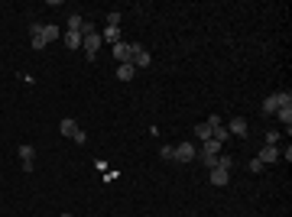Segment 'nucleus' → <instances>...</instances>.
<instances>
[{
    "label": "nucleus",
    "mask_w": 292,
    "mask_h": 217,
    "mask_svg": "<svg viewBox=\"0 0 292 217\" xmlns=\"http://www.w3.org/2000/svg\"><path fill=\"white\" fill-rule=\"evenodd\" d=\"M101 32H85V42H81V49H85V55H88V62H95V55H97V49H101Z\"/></svg>",
    "instance_id": "3"
},
{
    "label": "nucleus",
    "mask_w": 292,
    "mask_h": 217,
    "mask_svg": "<svg viewBox=\"0 0 292 217\" xmlns=\"http://www.w3.org/2000/svg\"><path fill=\"white\" fill-rule=\"evenodd\" d=\"M81 126L75 124V120H62V124H59V133H62V136H71V140H75V133H78Z\"/></svg>",
    "instance_id": "9"
},
{
    "label": "nucleus",
    "mask_w": 292,
    "mask_h": 217,
    "mask_svg": "<svg viewBox=\"0 0 292 217\" xmlns=\"http://www.w3.org/2000/svg\"><path fill=\"white\" fill-rule=\"evenodd\" d=\"M195 159V146L192 143H179L175 146V162H192Z\"/></svg>",
    "instance_id": "5"
},
{
    "label": "nucleus",
    "mask_w": 292,
    "mask_h": 217,
    "mask_svg": "<svg viewBox=\"0 0 292 217\" xmlns=\"http://www.w3.org/2000/svg\"><path fill=\"white\" fill-rule=\"evenodd\" d=\"M279 159V146H263L260 155H257V162H263V169H266L269 162H276Z\"/></svg>",
    "instance_id": "6"
},
{
    "label": "nucleus",
    "mask_w": 292,
    "mask_h": 217,
    "mask_svg": "<svg viewBox=\"0 0 292 217\" xmlns=\"http://www.w3.org/2000/svg\"><path fill=\"white\" fill-rule=\"evenodd\" d=\"M114 59H117L120 65L130 62V42H117V46H114Z\"/></svg>",
    "instance_id": "8"
},
{
    "label": "nucleus",
    "mask_w": 292,
    "mask_h": 217,
    "mask_svg": "<svg viewBox=\"0 0 292 217\" xmlns=\"http://www.w3.org/2000/svg\"><path fill=\"white\" fill-rule=\"evenodd\" d=\"M81 42H85V36H81V32H68V30H65V46H68V49H78Z\"/></svg>",
    "instance_id": "13"
},
{
    "label": "nucleus",
    "mask_w": 292,
    "mask_h": 217,
    "mask_svg": "<svg viewBox=\"0 0 292 217\" xmlns=\"http://www.w3.org/2000/svg\"><path fill=\"white\" fill-rule=\"evenodd\" d=\"M120 23V10H111V13H107V26H117Z\"/></svg>",
    "instance_id": "22"
},
{
    "label": "nucleus",
    "mask_w": 292,
    "mask_h": 217,
    "mask_svg": "<svg viewBox=\"0 0 292 217\" xmlns=\"http://www.w3.org/2000/svg\"><path fill=\"white\" fill-rule=\"evenodd\" d=\"M201 159H205V165H208V172L214 169V165H218V155H201Z\"/></svg>",
    "instance_id": "23"
},
{
    "label": "nucleus",
    "mask_w": 292,
    "mask_h": 217,
    "mask_svg": "<svg viewBox=\"0 0 292 217\" xmlns=\"http://www.w3.org/2000/svg\"><path fill=\"white\" fill-rule=\"evenodd\" d=\"M227 133H230V136H247V120H244V117H230Z\"/></svg>",
    "instance_id": "7"
},
{
    "label": "nucleus",
    "mask_w": 292,
    "mask_h": 217,
    "mask_svg": "<svg viewBox=\"0 0 292 217\" xmlns=\"http://www.w3.org/2000/svg\"><path fill=\"white\" fill-rule=\"evenodd\" d=\"M62 217H71V214H62Z\"/></svg>",
    "instance_id": "24"
},
{
    "label": "nucleus",
    "mask_w": 292,
    "mask_h": 217,
    "mask_svg": "<svg viewBox=\"0 0 292 217\" xmlns=\"http://www.w3.org/2000/svg\"><path fill=\"white\" fill-rule=\"evenodd\" d=\"M214 140H218V143H227V140H230L227 126H218V130H214Z\"/></svg>",
    "instance_id": "18"
},
{
    "label": "nucleus",
    "mask_w": 292,
    "mask_h": 217,
    "mask_svg": "<svg viewBox=\"0 0 292 217\" xmlns=\"http://www.w3.org/2000/svg\"><path fill=\"white\" fill-rule=\"evenodd\" d=\"M101 39H104V42H111V46H117V42H124V39H120V30H117V26H107Z\"/></svg>",
    "instance_id": "11"
},
{
    "label": "nucleus",
    "mask_w": 292,
    "mask_h": 217,
    "mask_svg": "<svg viewBox=\"0 0 292 217\" xmlns=\"http://www.w3.org/2000/svg\"><path fill=\"white\" fill-rule=\"evenodd\" d=\"M30 36H32V49L39 52V49H46L49 42H52V39L59 36V30H56V26H42V23H32V26H30Z\"/></svg>",
    "instance_id": "1"
},
{
    "label": "nucleus",
    "mask_w": 292,
    "mask_h": 217,
    "mask_svg": "<svg viewBox=\"0 0 292 217\" xmlns=\"http://www.w3.org/2000/svg\"><path fill=\"white\" fill-rule=\"evenodd\" d=\"M221 146H224V143H218V140L211 136V140H205V149H201V155H221Z\"/></svg>",
    "instance_id": "10"
},
{
    "label": "nucleus",
    "mask_w": 292,
    "mask_h": 217,
    "mask_svg": "<svg viewBox=\"0 0 292 217\" xmlns=\"http://www.w3.org/2000/svg\"><path fill=\"white\" fill-rule=\"evenodd\" d=\"M276 117H279V124L289 130V126H292V104H289V107H279V110H276Z\"/></svg>",
    "instance_id": "14"
},
{
    "label": "nucleus",
    "mask_w": 292,
    "mask_h": 217,
    "mask_svg": "<svg viewBox=\"0 0 292 217\" xmlns=\"http://www.w3.org/2000/svg\"><path fill=\"white\" fill-rule=\"evenodd\" d=\"M279 140H283V136H279L276 130H269V133H266V146H279Z\"/></svg>",
    "instance_id": "20"
},
{
    "label": "nucleus",
    "mask_w": 292,
    "mask_h": 217,
    "mask_svg": "<svg viewBox=\"0 0 292 217\" xmlns=\"http://www.w3.org/2000/svg\"><path fill=\"white\" fill-rule=\"evenodd\" d=\"M81 26H85V20H81L78 13H71L68 16V32H81Z\"/></svg>",
    "instance_id": "17"
},
{
    "label": "nucleus",
    "mask_w": 292,
    "mask_h": 217,
    "mask_svg": "<svg viewBox=\"0 0 292 217\" xmlns=\"http://www.w3.org/2000/svg\"><path fill=\"white\" fill-rule=\"evenodd\" d=\"M20 159H23V165H32V159H36V149H32L30 143H23V146H20Z\"/></svg>",
    "instance_id": "12"
},
{
    "label": "nucleus",
    "mask_w": 292,
    "mask_h": 217,
    "mask_svg": "<svg viewBox=\"0 0 292 217\" xmlns=\"http://www.w3.org/2000/svg\"><path fill=\"white\" fill-rule=\"evenodd\" d=\"M133 75H136V68H133L130 62H127V65H120V68H117V78H120V81H133Z\"/></svg>",
    "instance_id": "15"
},
{
    "label": "nucleus",
    "mask_w": 292,
    "mask_h": 217,
    "mask_svg": "<svg viewBox=\"0 0 292 217\" xmlns=\"http://www.w3.org/2000/svg\"><path fill=\"white\" fill-rule=\"evenodd\" d=\"M292 104V94L289 91H276V94H269L266 101H263V114H276L279 107H289Z\"/></svg>",
    "instance_id": "2"
},
{
    "label": "nucleus",
    "mask_w": 292,
    "mask_h": 217,
    "mask_svg": "<svg viewBox=\"0 0 292 217\" xmlns=\"http://www.w3.org/2000/svg\"><path fill=\"white\" fill-rule=\"evenodd\" d=\"M150 62H153L150 52H146L140 42H130V65H133V68H146Z\"/></svg>",
    "instance_id": "4"
},
{
    "label": "nucleus",
    "mask_w": 292,
    "mask_h": 217,
    "mask_svg": "<svg viewBox=\"0 0 292 217\" xmlns=\"http://www.w3.org/2000/svg\"><path fill=\"white\" fill-rule=\"evenodd\" d=\"M159 155H162L166 162H172V159H175V146H162V149H159Z\"/></svg>",
    "instance_id": "19"
},
{
    "label": "nucleus",
    "mask_w": 292,
    "mask_h": 217,
    "mask_svg": "<svg viewBox=\"0 0 292 217\" xmlns=\"http://www.w3.org/2000/svg\"><path fill=\"white\" fill-rule=\"evenodd\" d=\"M208 126H211V130H218V126H224V124H221V117H218V114H208Z\"/></svg>",
    "instance_id": "21"
},
{
    "label": "nucleus",
    "mask_w": 292,
    "mask_h": 217,
    "mask_svg": "<svg viewBox=\"0 0 292 217\" xmlns=\"http://www.w3.org/2000/svg\"><path fill=\"white\" fill-rule=\"evenodd\" d=\"M195 136H198V140H211V136H214V130H211L208 124H198V126H195Z\"/></svg>",
    "instance_id": "16"
}]
</instances>
